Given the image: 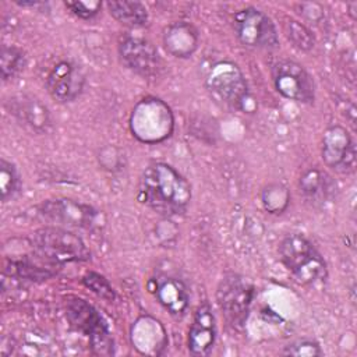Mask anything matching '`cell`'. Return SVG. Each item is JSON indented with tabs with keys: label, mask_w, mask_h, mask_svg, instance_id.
Here are the masks:
<instances>
[{
	"label": "cell",
	"mask_w": 357,
	"mask_h": 357,
	"mask_svg": "<svg viewBox=\"0 0 357 357\" xmlns=\"http://www.w3.org/2000/svg\"><path fill=\"white\" fill-rule=\"evenodd\" d=\"M286 35L289 40L293 43V46H296L300 50H310L315 45V38L312 32L298 21L289 20L286 22Z\"/></svg>",
	"instance_id": "d4e9b609"
},
{
	"label": "cell",
	"mask_w": 357,
	"mask_h": 357,
	"mask_svg": "<svg viewBox=\"0 0 357 357\" xmlns=\"http://www.w3.org/2000/svg\"><path fill=\"white\" fill-rule=\"evenodd\" d=\"M275 89L286 99L312 103L315 99V84L308 71L293 60H279L272 67Z\"/></svg>",
	"instance_id": "30bf717a"
},
{
	"label": "cell",
	"mask_w": 357,
	"mask_h": 357,
	"mask_svg": "<svg viewBox=\"0 0 357 357\" xmlns=\"http://www.w3.org/2000/svg\"><path fill=\"white\" fill-rule=\"evenodd\" d=\"M8 110L15 119L36 132H47L52 128L49 109L38 98L17 95L8 100Z\"/></svg>",
	"instance_id": "9a60e30c"
},
{
	"label": "cell",
	"mask_w": 357,
	"mask_h": 357,
	"mask_svg": "<svg viewBox=\"0 0 357 357\" xmlns=\"http://www.w3.org/2000/svg\"><path fill=\"white\" fill-rule=\"evenodd\" d=\"M66 315L70 324L89 337L91 346L98 354H112L113 340L110 337L106 322L100 314L85 300L74 297L67 301Z\"/></svg>",
	"instance_id": "ba28073f"
},
{
	"label": "cell",
	"mask_w": 357,
	"mask_h": 357,
	"mask_svg": "<svg viewBox=\"0 0 357 357\" xmlns=\"http://www.w3.org/2000/svg\"><path fill=\"white\" fill-rule=\"evenodd\" d=\"M64 6L78 18L82 20H91L93 18L102 8V1L98 0H91V1H66Z\"/></svg>",
	"instance_id": "83f0119b"
},
{
	"label": "cell",
	"mask_w": 357,
	"mask_h": 357,
	"mask_svg": "<svg viewBox=\"0 0 357 357\" xmlns=\"http://www.w3.org/2000/svg\"><path fill=\"white\" fill-rule=\"evenodd\" d=\"M216 340V318L209 303H202L197 308L192 324L188 329V351L192 356H208Z\"/></svg>",
	"instance_id": "5bb4252c"
},
{
	"label": "cell",
	"mask_w": 357,
	"mask_h": 357,
	"mask_svg": "<svg viewBox=\"0 0 357 357\" xmlns=\"http://www.w3.org/2000/svg\"><path fill=\"white\" fill-rule=\"evenodd\" d=\"M1 77L4 81L15 78L25 67V54L24 52L13 45L1 46Z\"/></svg>",
	"instance_id": "7402d4cb"
},
{
	"label": "cell",
	"mask_w": 357,
	"mask_h": 357,
	"mask_svg": "<svg viewBox=\"0 0 357 357\" xmlns=\"http://www.w3.org/2000/svg\"><path fill=\"white\" fill-rule=\"evenodd\" d=\"M119 57L128 70L144 78L159 75L163 67L158 49L148 39L139 36L123 38L119 42Z\"/></svg>",
	"instance_id": "7c38bea8"
},
{
	"label": "cell",
	"mask_w": 357,
	"mask_h": 357,
	"mask_svg": "<svg viewBox=\"0 0 357 357\" xmlns=\"http://www.w3.org/2000/svg\"><path fill=\"white\" fill-rule=\"evenodd\" d=\"M321 155L324 163L336 173L350 174L356 170V144L342 126H331L324 131Z\"/></svg>",
	"instance_id": "8fae6325"
},
{
	"label": "cell",
	"mask_w": 357,
	"mask_h": 357,
	"mask_svg": "<svg viewBox=\"0 0 357 357\" xmlns=\"http://www.w3.org/2000/svg\"><path fill=\"white\" fill-rule=\"evenodd\" d=\"M209 93L227 107L245 110L250 100L247 81L240 67L230 60H220L211 66L205 77Z\"/></svg>",
	"instance_id": "5b68a950"
},
{
	"label": "cell",
	"mask_w": 357,
	"mask_h": 357,
	"mask_svg": "<svg viewBox=\"0 0 357 357\" xmlns=\"http://www.w3.org/2000/svg\"><path fill=\"white\" fill-rule=\"evenodd\" d=\"M131 342L142 354H159L166 346V332L152 317H139L131 328Z\"/></svg>",
	"instance_id": "ac0fdd59"
},
{
	"label": "cell",
	"mask_w": 357,
	"mask_h": 357,
	"mask_svg": "<svg viewBox=\"0 0 357 357\" xmlns=\"http://www.w3.org/2000/svg\"><path fill=\"white\" fill-rule=\"evenodd\" d=\"M38 213L53 226L66 229L92 230L100 225V213L91 205L68 199L56 198L42 202L38 208Z\"/></svg>",
	"instance_id": "52a82bcc"
},
{
	"label": "cell",
	"mask_w": 357,
	"mask_h": 357,
	"mask_svg": "<svg viewBox=\"0 0 357 357\" xmlns=\"http://www.w3.org/2000/svg\"><path fill=\"white\" fill-rule=\"evenodd\" d=\"M20 190V176L14 163L1 158L0 160V192L1 199L7 202Z\"/></svg>",
	"instance_id": "cb8c5ba5"
},
{
	"label": "cell",
	"mask_w": 357,
	"mask_h": 357,
	"mask_svg": "<svg viewBox=\"0 0 357 357\" xmlns=\"http://www.w3.org/2000/svg\"><path fill=\"white\" fill-rule=\"evenodd\" d=\"M54 265H40L29 259H11L10 264L4 268V272L13 278L28 279V280H43L53 275L50 268Z\"/></svg>",
	"instance_id": "44dd1931"
},
{
	"label": "cell",
	"mask_w": 357,
	"mask_h": 357,
	"mask_svg": "<svg viewBox=\"0 0 357 357\" xmlns=\"http://www.w3.org/2000/svg\"><path fill=\"white\" fill-rule=\"evenodd\" d=\"M261 201L264 208L269 213H282L286 211L289 201H290V194L289 190L278 183L268 184L262 192H261Z\"/></svg>",
	"instance_id": "603a6c76"
},
{
	"label": "cell",
	"mask_w": 357,
	"mask_h": 357,
	"mask_svg": "<svg viewBox=\"0 0 357 357\" xmlns=\"http://www.w3.org/2000/svg\"><path fill=\"white\" fill-rule=\"evenodd\" d=\"M279 257L283 265L303 284L317 286L326 280L328 268L315 245L303 234L291 233L282 238Z\"/></svg>",
	"instance_id": "7a4b0ae2"
},
{
	"label": "cell",
	"mask_w": 357,
	"mask_h": 357,
	"mask_svg": "<svg viewBox=\"0 0 357 357\" xmlns=\"http://www.w3.org/2000/svg\"><path fill=\"white\" fill-rule=\"evenodd\" d=\"M106 7L110 13V15L119 21L120 24L131 28L144 26L148 22V11L145 6L139 1H107Z\"/></svg>",
	"instance_id": "ffe728a7"
},
{
	"label": "cell",
	"mask_w": 357,
	"mask_h": 357,
	"mask_svg": "<svg viewBox=\"0 0 357 357\" xmlns=\"http://www.w3.org/2000/svg\"><path fill=\"white\" fill-rule=\"evenodd\" d=\"M300 191L312 204H324L336 190L333 178L318 167H310L303 172L298 181Z\"/></svg>",
	"instance_id": "d6986e66"
},
{
	"label": "cell",
	"mask_w": 357,
	"mask_h": 357,
	"mask_svg": "<svg viewBox=\"0 0 357 357\" xmlns=\"http://www.w3.org/2000/svg\"><path fill=\"white\" fill-rule=\"evenodd\" d=\"M233 29L237 39L248 47L275 49L279 36L273 21L261 10L245 7L233 17Z\"/></svg>",
	"instance_id": "9c48e42d"
},
{
	"label": "cell",
	"mask_w": 357,
	"mask_h": 357,
	"mask_svg": "<svg viewBox=\"0 0 357 357\" xmlns=\"http://www.w3.org/2000/svg\"><path fill=\"white\" fill-rule=\"evenodd\" d=\"M82 282L96 296H99L105 300H113L114 298V291H113L110 283L107 282V279L105 276H102L96 272H88L82 278Z\"/></svg>",
	"instance_id": "4316f807"
},
{
	"label": "cell",
	"mask_w": 357,
	"mask_h": 357,
	"mask_svg": "<svg viewBox=\"0 0 357 357\" xmlns=\"http://www.w3.org/2000/svg\"><path fill=\"white\" fill-rule=\"evenodd\" d=\"M252 298L254 286L247 278L238 273H226L220 279L216 289V301L230 326L236 329L244 326Z\"/></svg>",
	"instance_id": "8992f818"
},
{
	"label": "cell",
	"mask_w": 357,
	"mask_h": 357,
	"mask_svg": "<svg viewBox=\"0 0 357 357\" xmlns=\"http://www.w3.org/2000/svg\"><path fill=\"white\" fill-rule=\"evenodd\" d=\"M138 198L158 213H184L191 201V185L173 166L156 162L145 167L138 184Z\"/></svg>",
	"instance_id": "6da1fadb"
},
{
	"label": "cell",
	"mask_w": 357,
	"mask_h": 357,
	"mask_svg": "<svg viewBox=\"0 0 357 357\" xmlns=\"http://www.w3.org/2000/svg\"><path fill=\"white\" fill-rule=\"evenodd\" d=\"M45 85L54 100L68 103L81 95L85 85V74L73 60L61 59L47 71Z\"/></svg>",
	"instance_id": "4fadbf2b"
},
{
	"label": "cell",
	"mask_w": 357,
	"mask_h": 357,
	"mask_svg": "<svg viewBox=\"0 0 357 357\" xmlns=\"http://www.w3.org/2000/svg\"><path fill=\"white\" fill-rule=\"evenodd\" d=\"M284 356H296V357H318L322 356L321 346L315 340L298 339L296 342L289 343L284 350Z\"/></svg>",
	"instance_id": "484cf974"
},
{
	"label": "cell",
	"mask_w": 357,
	"mask_h": 357,
	"mask_svg": "<svg viewBox=\"0 0 357 357\" xmlns=\"http://www.w3.org/2000/svg\"><path fill=\"white\" fill-rule=\"evenodd\" d=\"M163 46L174 57H190L198 47L199 35L197 28L185 21H177L167 25L163 31Z\"/></svg>",
	"instance_id": "e0dca14e"
},
{
	"label": "cell",
	"mask_w": 357,
	"mask_h": 357,
	"mask_svg": "<svg viewBox=\"0 0 357 357\" xmlns=\"http://www.w3.org/2000/svg\"><path fill=\"white\" fill-rule=\"evenodd\" d=\"M29 243L42 259L60 265L66 262H84L91 258L84 240L70 229L45 226L29 236Z\"/></svg>",
	"instance_id": "3957f363"
},
{
	"label": "cell",
	"mask_w": 357,
	"mask_h": 357,
	"mask_svg": "<svg viewBox=\"0 0 357 357\" xmlns=\"http://www.w3.org/2000/svg\"><path fill=\"white\" fill-rule=\"evenodd\" d=\"M152 283V291L155 293L160 305L173 318L184 317L190 304V296L185 284L178 278L167 275L153 279Z\"/></svg>",
	"instance_id": "2e32d148"
},
{
	"label": "cell",
	"mask_w": 357,
	"mask_h": 357,
	"mask_svg": "<svg viewBox=\"0 0 357 357\" xmlns=\"http://www.w3.org/2000/svg\"><path fill=\"white\" fill-rule=\"evenodd\" d=\"M174 119L170 107L158 98H145L132 109L130 128L141 142H162L172 135Z\"/></svg>",
	"instance_id": "277c9868"
}]
</instances>
